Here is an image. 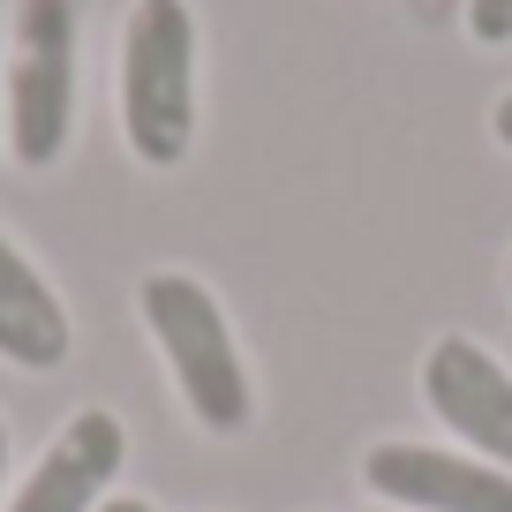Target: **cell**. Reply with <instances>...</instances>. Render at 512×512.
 Segmentation results:
<instances>
[{"label":"cell","mask_w":512,"mask_h":512,"mask_svg":"<svg viewBox=\"0 0 512 512\" xmlns=\"http://www.w3.org/2000/svg\"><path fill=\"white\" fill-rule=\"evenodd\" d=\"M136 317H144L151 347H159L166 377H174L181 407L204 437H241L256 422V377H249V354L234 339V317L226 302L204 287L196 272H159L136 279Z\"/></svg>","instance_id":"obj_1"},{"label":"cell","mask_w":512,"mask_h":512,"mask_svg":"<svg viewBox=\"0 0 512 512\" xmlns=\"http://www.w3.org/2000/svg\"><path fill=\"white\" fill-rule=\"evenodd\" d=\"M83 91V0H16L8 16V83H0V144L46 174L76 144Z\"/></svg>","instance_id":"obj_2"},{"label":"cell","mask_w":512,"mask_h":512,"mask_svg":"<svg viewBox=\"0 0 512 512\" xmlns=\"http://www.w3.org/2000/svg\"><path fill=\"white\" fill-rule=\"evenodd\" d=\"M196 8L136 0L121 23V144L136 166L174 174L196 151Z\"/></svg>","instance_id":"obj_3"},{"label":"cell","mask_w":512,"mask_h":512,"mask_svg":"<svg viewBox=\"0 0 512 512\" xmlns=\"http://www.w3.org/2000/svg\"><path fill=\"white\" fill-rule=\"evenodd\" d=\"M362 490L392 512H512V467L475 460L452 437H377L362 452Z\"/></svg>","instance_id":"obj_4"},{"label":"cell","mask_w":512,"mask_h":512,"mask_svg":"<svg viewBox=\"0 0 512 512\" xmlns=\"http://www.w3.org/2000/svg\"><path fill=\"white\" fill-rule=\"evenodd\" d=\"M415 392L452 445H467L490 467H512V362H497L467 332H437L415 362Z\"/></svg>","instance_id":"obj_5"},{"label":"cell","mask_w":512,"mask_h":512,"mask_svg":"<svg viewBox=\"0 0 512 512\" xmlns=\"http://www.w3.org/2000/svg\"><path fill=\"white\" fill-rule=\"evenodd\" d=\"M121 467H128V422L113 407H76L0 512H98Z\"/></svg>","instance_id":"obj_6"},{"label":"cell","mask_w":512,"mask_h":512,"mask_svg":"<svg viewBox=\"0 0 512 512\" xmlns=\"http://www.w3.org/2000/svg\"><path fill=\"white\" fill-rule=\"evenodd\" d=\"M68 354H76V317L53 294V279L23 256V241L0 226V362L46 377Z\"/></svg>","instance_id":"obj_7"},{"label":"cell","mask_w":512,"mask_h":512,"mask_svg":"<svg viewBox=\"0 0 512 512\" xmlns=\"http://www.w3.org/2000/svg\"><path fill=\"white\" fill-rule=\"evenodd\" d=\"M467 38L475 46H512V0H467Z\"/></svg>","instance_id":"obj_8"},{"label":"cell","mask_w":512,"mask_h":512,"mask_svg":"<svg viewBox=\"0 0 512 512\" xmlns=\"http://www.w3.org/2000/svg\"><path fill=\"white\" fill-rule=\"evenodd\" d=\"M490 136L512 151V91H497V106H490Z\"/></svg>","instance_id":"obj_9"},{"label":"cell","mask_w":512,"mask_h":512,"mask_svg":"<svg viewBox=\"0 0 512 512\" xmlns=\"http://www.w3.org/2000/svg\"><path fill=\"white\" fill-rule=\"evenodd\" d=\"M98 512H159V505H151V497H106Z\"/></svg>","instance_id":"obj_10"},{"label":"cell","mask_w":512,"mask_h":512,"mask_svg":"<svg viewBox=\"0 0 512 512\" xmlns=\"http://www.w3.org/2000/svg\"><path fill=\"white\" fill-rule=\"evenodd\" d=\"M0 505H8V422H0Z\"/></svg>","instance_id":"obj_11"},{"label":"cell","mask_w":512,"mask_h":512,"mask_svg":"<svg viewBox=\"0 0 512 512\" xmlns=\"http://www.w3.org/2000/svg\"><path fill=\"white\" fill-rule=\"evenodd\" d=\"M0 83H8V16H0Z\"/></svg>","instance_id":"obj_12"},{"label":"cell","mask_w":512,"mask_h":512,"mask_svg":"<svg viewBox=\"0 0 512 512\" xmlns=\"http://www.w3.org/2000/svg\"><path fill=\"white\" fill-rule=\"evenodd\" d=\"M362 512H392V505H362Z\"/></svg>","instance_id":"obj_13"},{"label":"cell","mask_w":512,"mask_h":512,"mask_svg":"<svg viewBox=\"0 0 512 512\" xmlns=\"http://www.w3.org/2000/svg\"><path fill=\"white\" fill-rule=\"evenodd\" d=\"M505 287H512V264H505Z\"/></svg>","instance_id":"obj_14"}]
</instances>
